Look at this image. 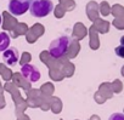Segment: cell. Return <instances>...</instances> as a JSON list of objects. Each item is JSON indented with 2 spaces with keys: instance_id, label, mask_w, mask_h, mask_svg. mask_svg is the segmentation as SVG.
<instances>
[{
  "instance_id": "obj_4",
  "label": "cell",
  "mask_w": 124,
  "mask_h": 120,
  "mask_svg": "<svg viewBox=\"0 0 124 120\" xmlns=\"http://www.w3.org/2000/svg\"><path fill=\"white\" fill-rule=\"evenodd\" d=\"M21 75L23 77L24 80H27L29 83H35L41 77L39 69L32 63H26L21 67Z\"/></svg>"
},
{
  "instance_id": "obj_8",
  "label": "cell",
  "mask_w": 124,
  "mask_h": 120,
  "mask_svg": "<svg viewBox=\"0 0 124 120\" xmlns=\"http://www.w3.org/2000/svg\"><path fill=\"white\" fill-rule=\"evenodd\" d=\"M114 52H116V55L118 56V57H122V58H124V46H118V47H116V50H114Z\"/></svg>"
},
{
  "instance_id": "obj_2",
  "label": "cell",
  "mask_w": 124,
  "mask_h": 120,
  "mask_svg": "<svg viewBox=\"0 0 124 120\" xmlns=\"http://www.w3.org/2000/svg\"><path fill=\"white\" fill-rule=\"evenodd\" d=\"M54 10V3L51 0H32L29 5V12L33 17L44 18Z\"/></svg>"
},
{
  "instance_id": "obj_10",
  "label": "cell",
  "mask_w": 124,
  "mask_h": 120,
  "mask_svg": "<svg viewBox=\"0 0 124 120\" xmlns=\"http://www.w3.org/2000/svg\"><path fill=\"white\" fill-rule=\"evenodd\" d=\"M1 22H3V17H1V14H0V26H1Z\"/></svg>"
},
{
  "instance_id": "obj_1",
  "label": "cell",
  "mask_w": 124,
  "mask_h": 120,
  "mask_svg": "<svg viewBox=\"0 0 124 120\" xmlns=\"http://www.w3.org/2000/svg\"><path fill=\"white\" fill-rule=\"evenodd\" d=\"M72 45V38L68 35H60L57 39L52 40L49 46V53L52 58H62L68 51Z\"/></svg>"
},
{
  "instance_id": "obj_6",
  "label": "cell",
  "mask_w": 124,
  "mask_h": 120,
  "mask_svg": "<svg viewBox=\"0 0 124 120\" xmlns=\"http://www.w3.org/2000/svg\"><path fill=\"white\" fill-rule=\"evenodd\" d=\"M10 42H11L10 35L5 32H0V52H4L6 49H9Z\"/></svg>"
},
{
  "instance_id": "obj_3",
  "label": "cell",
  "mask_w": 124,
  "mask_h": 120,
  "mask_svg": "<svg viewBox=\"0 0 124 120\" xmlns=\"http://www.w3.org/2000/svg\"><path fill=\"white\" fill-rule=\"evenodd\" d=\"M32 0H10L9 1V12L14 16H21L29 10Z\"/></svg>"
},
{
  "instance_id": "obj_9",
  "label": "cell",
  "mask_w": 124,
  "mask_h": 120,
  "mask_svg": "<svg viewBox=\"0 0 124 120\" xmlns=\"http://www.w3.org/2000/svg\"><path fill=\"white\" fill-rule=\"evenodd\" d=\"M120 45H122V46H124V35L120 38Z\"/></svg>"
},
{
  "instance_id": "obj_7",
  "label": "cell",
  "mask_w": 124,
  "mask_h": 120,
  "mask_svg": "<svg viewBox=\"0 0 124 120\" xmlns=\"http://www.w3.org/2000/svg\"><path fill=\"white\" fill-rule=\"evenodd\" d=\"M108 120H124V114L123 113H113V114H111Z\"/></svg>"
},
{
  "instance_id": "obj_5",
  "label": "cell",
  "mask_w": 124,
  "mask_h": 120,
  "mask_svg": "<svg viewBox=\"0 0 124 120\" xmlns=\"http://www.w3.org/2000/svg\"><path fill=\"white\" fill-rule=\"evenodd\" d=\"M20 59V52L16 47H9L3 52V61L5 64L10 67H15L18 63Z\"/></svg>"
}]
</instances>
